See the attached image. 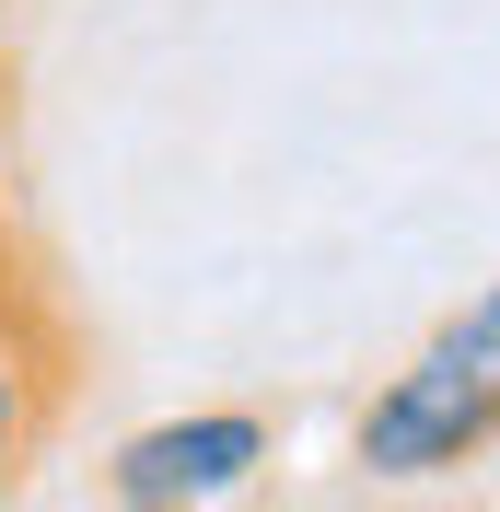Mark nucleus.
Here are the masks:
<instances>
[{
  "label": "nucleus",
  "mask_w": 500,
  "mask_h": 512,
  "mask_svg": "<svg viewBox=\"0 0 500 512\" xmlns=\"http://www.w3.org/2000/svg\"><path fill=\"white\" fill-rule=\"evenodd\" d=\"M489 443H500V280L477 291V303H454V315L361 396L349 466L384 478V489H419V478H466Z\"/></svg>",
  "instance_id": "obj_1"
},
{
  "label": "nucleus",
  "mask_w": 500,
  "mask_h": 512,
  "mask_svg": "<svg viewBox=\"0 0 500 512\" xmlns=\"http://www.w3.org/2000/svg\"><path fill=\"white\" fill-rule=\"evenodd\" d=\"M268 466V419L256 408H187V419H152L128 431L117 466H105V501L117 512H210Z\"/></svg>",
  "instance_id": "obj_2"
},
{
  "label": "nucleus",
  "mask_w": 500,
  "mask_h": 512,
  "mask_svg": "<svg viewBox=\"0 0 500 512\" xmlns=\"http://www.w3.org/2000/svg\"><path fill=\"white\" fill-rule=\"evenodd\" d=\"M12 268H35V256H24V233H12V198H0V280H12Z\"/></svg>",
  "instance_id": "obj_3"
},
{
  "label": "nucleus",
  "mask_w": 500,
  "mask_h": 512,
  "mask_svg": "<svg viewBox=\"0 0 500 512\" xmlns=\"http://www.w3.org/2000/svg\"><path fill=\"white\" fill-rule=\"evenodd\" d=\"M0 512H12V489H0Z\"/></svg>",
  "instance_id": "obj_4"
},
{
  "label": "nucleus",
  "mask_w": 500,
  "mask_h": 512,
  "mask_svg": "<svg viewBox=\"0 0 500 512\" xmlns=\"http://www.w3.org/2000/svg\"><path fill=\"white\" fill-rule=\"evenodd\" d=\"M0 70H12V59H0Z\"/></svg>",
  "instance_id": "obj_5"
}]
</instances>
